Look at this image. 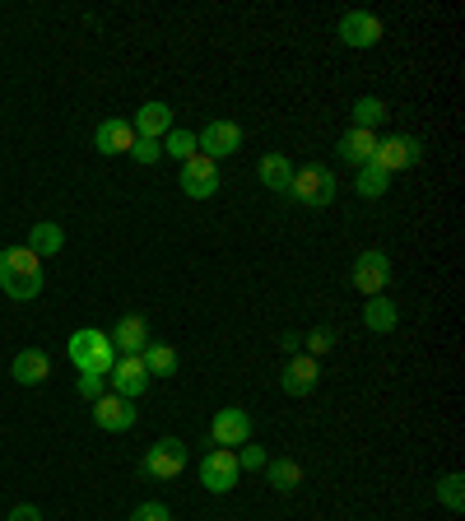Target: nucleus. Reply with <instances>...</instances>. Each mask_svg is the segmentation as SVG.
Returning <instances> with one entry per match:
<instances>
[{
	"instance_id": "nucleus-21",
	"label": "nucleus",
	"mask_w": 465,
	"mask_h": 521,
	"mask_svg": "<svg viewBox=\"0 0 465 521\" xmlns=\"http://www.w3.org/2000/svg\"><path fill=\"white\" fill-rule=\"evenodd\" d=\"M24 247L42 261V256H56L61 247H66V233H61V224H33V228H28V242H24Z\"/></svg>"
},
{
	"instance_id": "nucleus-9",
	"label": "nucleus",
	"mask_w": 465,
	"mask_h": 521,
	"mask_svg": "<svg viewBox=\"0 0 465 521\" xmlns=\"http://www.w3.org/2000/svg\"><path fill=\"white\" fill-rule=\"evenodd\" d=\"M242 140H247V135H242L238 121H210V126H205V131L196 135L200 154H205V159H214V163L228 159V154H238Z\"/></svg>"
},
{
	"instance_id": "nucleus-7",
	"label": "nucleus",
	"mask_w": 465,
	"mask_h": 521,
	"mask_svg": "<svg viewBox=\"0 0 465 521\" xmlns=\"http://www.w3.org/2000/svg\"><path fill=\"white\" fill-rule=\"evenodd\" d=\"M177 187L191 196V201H210L214 191H219V163L205 159V154H191V159L182 163V182Z\"/></svg>"
},
{
	"instance_id": "nucleus-29",
	"label": "nucleus",
	"mask_w": 465,
	"mask_h": 521,
	"mask_svg": "<svg viewBox=\"0 0 465 521\" xmlns=\"http://www.w3.org/2000/svg\"><path fill=\"white\" fill-rule=\"evenodd\" d=\"M331 349H335V331H331V326H317V331H307V359L321 363V354H331Z\"/></svg>"
},
{
	"instance_id": "nucleus-5",
	"label": "nucleus",
	"mask_w": 465,
	"mask_h": 521,
	"mask_svg": "<svg viewBox=\"0 0 465 521\" xmlns=\"http://www.w3.org/2000/svg\"><path fill=\"white\" fill-rule=\"evenodd\" d=\"M238 452L233 447H210V456L200 461V484L210 489V494H228V489H238Z\"/></svg>"
},
{
	"instance_id": "nucleus-32",
	"label": "nucleus",
	"mask_w": 465,
	"mask_h": 521,
	"mask_svg": "<svg viewBox=\"0 0 465 521\" xmlns=\"http://www.w3.org/2000/svg\"><path fill=\"white\" fill-rule=\"evenodd\" d=\"M131 521H173V512H168V503H140Z\"/></svg>"
},
{
	"instance_id": "nucleus-25",
	"label": "nucleus",
	"mask_w": 465,
	"mask_h": 521,
	"mask_svg": "<svg viewBox=\"0 0 465 521\" xmlns=\"http://www.w3.org/2000/svg\"><path fill=\"white\" fill-rule=\"evenodd\" d=\"M163 145V159H191V154H200V145H196V131H186V126H173V131L159 140Z\"/></svg>"
},
{
	"instance_id": "nucleus-20",
	"label": "nucleus",
	"mask_w": 465,
	"mask_h": 521,
	"mask_svg": "<svg viewBox=\"0 0 465 521\" xmlns=\"http://www.w3.org/2000/svg\"><path fill=\"white\" fill-rule=\"evenodd\" d=\"M372 149H377V135H372V131H354V126H349V131L340 135L335 154H340L345 163H354V168H363V163L372 159Z\"/></svg>"
},
{
	"instance_id": "nucleus-26",
	"label": "nucleus",
	"mask_w": 465,
	"mask_h": 521,
	"mask_svg": "<svg viewBox=\"0 0 465 521\" xmlns=\"http://www.w3.org/2000/svg\"><path fill=\"white\" fill-rule=\"evenodd\" d=\"M386 187H391V173H382V168H377V163H363L359 168V177H354V191H359V196H368V201H377V196H386Z\"/></svg>"
},
{
	"instance_id": "nucleus-16",
	"label": "nucleus",
	"mask_w": 465,
	"mask_h": 521,
	"mask_svg": "<svg viewBox=\"0 0 465 521\" xmlns=\"http://www.w3.org/2000/svg\"><path fill=\"white\" fill-rule=\"evenodd\" d=\"M47 373H52V359H47L42 349H19L14 363H10V377L19 382V387H42Z\"/></svg>"
},
{
	"instance_id": "nucleus-28",
	"label": "nucleus",
	"mask_w": 465,
	"mask_h": 521,
	"mask_svg": "<svg viewBox=\"0 0 465 521\" xmlns=\"http://www.w3.org/2000/svg\"><path fill=\"white\" fill-rule=\"evenodd\" d=\"M461 475H447V480H438V489H433V494H438V503L447 512H461L465 508V489H461Z\"/></svg>"
},
{
	"instance_id": "nucleus-19",
	"label": "nucleus",
	"mask_w": 465,
	"mask_h": 521,
	"mask_svg": "<svg viewBox=\"0 0 465 521\" xmlns=\"http://www.w3.org/2000/svg\"><path fill=\"white\" fill-rule=\"evenodd\" d=\"M363 326H368L372 335H386V331H396L400 326V308L396 303H391V298H368V303H363Z\"/></svg>"
},
{
	"instance_id": "nucleus-34",
	"label": "nucleus",
	"mask_w": 465,
	"mask_h": 521,
	"mask_svg": "<svg viewBox=\"0 0 465 521\" xmlns=\"http://www.w3.org/2000/svg\"><path fill=\"white\" fill-rule=\"evenodd\" d=\"M10 521H42V512L33 508V503H19V508L10 512Z\"/></svg>"
},
{
	"instance_id": "nucleus-6",
	"label": "nucleus",
	"mask_w": 465,
	"mask_h": 521,
	"mask_svg": "<svg viewBox=\"0 0 465 521\" xmlns=\"http://www.w3.org/2000/svg\"><path fill=\"white\" fill-rule=\"evenodd\" d=\"M419 159H424V145H419L414 135H391V140H377V149H372V163H377L382 173L414 168Z\"/></svg>"
},
{
	"instance_id": "nucleus-4",
	"label": "nucleus",
	"mask_w": 465,
	"mask_h": 521,
	"mask_svg": "<svg viewBox=\"0 0 465 521\" xmlns=\"http://www.w3.org/2000/svg\"><path fill=\"white\" fill-rule=\"evenodd\" d=\"M186 470V442L182 438H159L140 456V475L145 480H177Z\"/></svg>"
},
{
	"instance_id": "nucleus-18",
	"label": "nucleus",
	"mask_w": 465,
	"mask_h": 521,
	"mask_svg": "<svg viewBox=\"0 0 465 521\" xmlns=\"http://www.w3.org/2000/svg\"><path fill=\"white\" fill-rule=\"evenodd\" d=\"M93 145H98V154H131L135 145V126L121 117H107L98 131H93Z\"/></svg>"
},
{
	"instance_id": "nucleus-2",
	"label": "nucleus",
	"mask_w": 465,
	"mask_h": 521,
	"mask_svg": "<svg viewBox=\"0 0 465 521\" xmlns=\"http://www.w3.org/2000/svg\"><path fill=\"white\" fill-rule=\"evenodd\" d=\"M70 363L80 368V373H112V363H117V349H112V340H107L103 331H93V326H84V331L70 335L66 345Z\"/></svg>"
},
{
	"instance_id": "nucleus-11",
	"label": "nucleus",
	"mask_w": 465,
	"mask_h": 521,
	"mask_svg": "<svg viewBox=\"0 0 465 521\" xmlns=\"http://www.w3.org/2000/svg\"><path fill=\"white\" fill-rule=\"evenodd\" d=\"M107 340H112V349H121V359H140L149 345V321L140 317V312H126V317L112 326Z\"/></svg>"
},
{
	"instance_id": "nucleus-24",
	"label": "nucleus",
	"mask_w": 465,
	"mask_h": 521,
	"mask_svg": "<svg viewBox=\"0 0 465 521\" xmlns=\"http://www.w3.org/2000/svg\"><path fill=\"white\" fill-rule=\"evenodd\" d=\"M261 182H266L270 191H279V196H289V182H293V168L284 154H266L261 159Z\"/></svg>"
},
{
	"instance_id": "nucleus-13",
	"label": "nucleus",
	"mask_w": 465,
	"mask_h": 521,
	"mask_svg": "<svg viewBox=\"0 0 465 521\" xmlns=\"http://www.w3.org/2000/svg\"><path fill=\"white\" fill-rule=\"evenodd\" d=\"M93 424L103 428V433H126V428H135V401H121V396L103 391L93 401Z\"/></svg>"
},
{
	"instance_id": "nucleus-12",
	"label": "nucleus",
	"mask_w": 465,
	"mask_h": 521,
	"mask_svg": "<svg viewBox=\"0 0 465 521\" xmlns=\"http://www.w3.org/2000/svg\"><path fill=\"white\" fill-rule=\"evenodd\" d=\"M107 382H112V396H121V401H140L149 391V373L140 359H117L112 373H107Z\"/></svg>"
},
{
	"instance_id": "nucleus-23",
	"label": "nucleus",
	"mask_w": 465,
	"mask_h": 521,
	"mask_svg": "<svg viewBox=\"0 0 465 521\" xmlns=\"http://www.w3.org/2000/svg\"><path fill=\"white\" fill-rule=\"evenodd\" d=\"M266 475H270V489H279V494H293V489L303 484V466H298V461H289V456L266 461Z\"/></svg>"
},
{
	"instance_id": "nucleus-14",
	"label": "nucleus",
	"mask_w": 465,
	"mask_h": 521,
	"mask_svg": "<svg viewBox=\"0 0 465 521\" xmlns=\"http://www.w3.org/2000/svg\"><path fill=\"white\" fill-rule=\"evenodd\" d=\"M335 33H340L345 47H377V42H382V19L368 14V10H349Z\"/></svg>"
},
{
	"instance_id": "nucleus-15",
	"label": "nucleus",
	"mask_w": 465,
	"mask_h": 521,
	"mask_svg": "<svg viewBox=\"0 0 465 521\" xmlns=\"http://www.w3.org/2000/svg\"><path fill=\"white\" fill-rule=\"evenodd\" d=\"M321 382V363L307 359V354H298V359H289V368H284V377H279V387L289 391V396H312Z\"/></svg>"
},
{
	"instance_id": "nucleus-3",
	"label": "nucleus",
	"mask_w": 465,
	"mask_h": 521,
	"mask_svg": "<svg viewBox=\"0 0 465 521\" xmlns=\"http://www.w3.org/2000/svg\"><path fill=\"white\" fill-rule=\"evenodd\" d=\"M335 191H340V182H335L331 168H321V163H307V168H293V182H289V196L298 205H307V210H326V205L335 201Z\"/></svg>"
},
{
	"instance_id": "nucleus-31",
	"label": "nucleus",
	"mask_w": 465,
	"mask_h": 521,
	"mask_svg": "<svg viewBox=\"0 0 465 521\" xmlns=\"http://www.w3.org/2000/svg\"><path fill=\"white\" fill-rule=\"evenodd\" d=\"M266 461H270V456L261 452L256 442H247V447L238 452V470H266Z\"/></svg>"
},
{
	"instance_id": "nucleus-30",
	"label": "nucleus",
	"mask_w": 465,
	"mask_h": 521,
	"mask_svg": "<svg viewBox=\"0 0 465 521\" xmlns=\"http://www.w3.org/2000/svg\"><path fill=\"white\" fill-rule=\"evenodd\" d=\"M131 159H135V163H145V168H149V163H159V159H163V145H159V140H140V135H135Z\"/></svg>"
},
{
	"instance_id": "nucleus-1",
	"label": "nucleus",
	"mask_w": 465,
	"mask_h": 521,
	"mask_svg": "<svg viewBox=\"0 0 465 521\" xmlns=\"http://www.w3.org/2000/svg\"><path fill=\"white\" fill-rule=\"evenodd\" d=\"M0 289L14 303H33L42 294V261L28 247H5L0 252Z\"/></svg>"
},
{
	"instance_id": "nucleus-33",
	"label": "nucleus",
	"mask_w": 465,
	"mask_h": 521,
	"mask_svg": "<svg viewBox=\"0 0 465 521\" xmlns=\"http://www.w3.org/2000/svg\"><path fill=\"white\" fill-rule=\"evenodd\" d=\"M103 382H107L103 373H80V396L84 401H98L103 396Z\"/></svg>"
},
{
	"instance_id": "nucleus-10",
	"label": "nucleus",
	"mask_w": 465,
	"mask_h": 521,
	"mask_svg": "<svg viewBox=\"0 0 465 521\" xmlns=\"http://www.w3.org/2000/svg\"><path fill=\"white\" fill-rule=\"evenodd\" d=\"M386 284H391V256L372 247V252H363L359 261H354V289H359L363 298H377Z\"/></svg>"
},
{
	"instance_id": "nucleus-22",
	"label": "nucleus",
	"mask_w": 465,
	"mask_h": 521,
	"mask_svg": "<svg viewBox=\"0 0 465 521\" xmlns=\"http://www.w3.org/2000/svg\"><path fill=\"white\" fill-rule=\"evenodd\" d=\"M140 363H145L149 377H173L177 373V349L173 345H159V340H149L145 354H140Z\"/></svg>"
},
{
	"instance_id": "nucleus-17",
	"label": "nucleus",
	"mask_w": 465,
	"mask_h": 521,
	"mask_svg": "<svg viewBox=\"0 0 465 521\" xmlns=\"http://www.w3.org/2000/svg\"><path fill=\"white\" fill-rule=\"evenodd\" d=\"M135 135H140V140H163V135L173 131L177 121H173V107L168 103H145L140 107V112H135Z\"/></svg>"
},
{
	"instance_id": "nucleus-27",
	"label": "nucleus",
	"mask_w": 465,
	"mask_h": 521,
	"mask_svg": "<svg viewBox=\"0 0 465 521\" xmlns=\"http://www.w3.org/2000/svg\"><path fill=\"white\" fill-rule=\"evenodd\" d=\"M349 117H354V131H377V126L386 121V103L382 98H359Z\"/></svg>"
},
{
	"instance_id": "nucleus-8",
	"label": "nucleus",
	"mask_w": 465,
	"mask_h": 521,
	"mask_svg": "<svg viewBox=\"0 0 465 521\" xmlns=\"http://www.w3.org/2000/svg\"><path fill=\"white\" fill-rule=\"evenodd\" d=\"M252 442V415L238 410V405H228L219 410L210 424V447H247Z\"/></svg>"
}]
</instances>
